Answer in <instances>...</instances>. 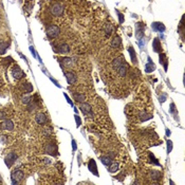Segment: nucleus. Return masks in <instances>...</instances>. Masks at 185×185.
Wrapping results in <instances>:
<instances>
[{"label": "nucleus", "mask_w": 185, "mask_h": 185, "mask_svg": "<svg viewBox=\"0 0 185 185\" xmlns=\"http://www.w3.org/2000/svg\"><path fill=\"white\" fill-rule=\"evenodd\" d=\"M59 33H60V30L59 28L55 26V25H52L50 26L48 29H47V34H48V36L51 37V38H55L59 35Z\"/></svg>", "instance_id": "nucleus-2"}, {"label": "nucleus", "mask_w": 185, "mask_h": 185, "mask_svg": "<svg viewBox=\"0 0 185 185\" xmlns=\"http://www.w3.org/2000/svg\"><path fill=\"white\" fill-rule=\"evenodd\" d=\"M121 42H122V39H121V37L120 36H115L112 40H111V43H110V45L112 48H119L120 45H121Z\"/></svg>", "instance_id": "nucleus-16"}, {"label": "nucleus", "mask_w": 185, "mask_h": 185, "mask_svg": "<svg viewBox=\"0 0 185 185\" xmlns=\"http://www.w3.org/2000/svg\"><path fill=\"white\" fill-rule=\"evenodd\" d=\"M61 65L65 68H69L73 65V59L72 58H68V57H65V58H61Z\"/></svg>", "instance_id": "nucleus-18"}, {"label": "nucleus", "mask_w": 185, "mask_h": 185, "mask_svg": "<svg viewBox=\"0 0 185 185\" xmlns=\"http://www.w3.org/2000/svg\"><path fill=\"white\" fill-rule=\"evenodd\" d=\"M12 75H13L14 78H16V79H21V78L25 77V72L22 71L18 66H15V67L12 69Z\"/></svg>", "instance_id": "nucleus-4"}, {"label": "nucleus", "mask_w": 185, "mask_h": 185, "mask_svg": "<svg viewBox=\"0 0 185 185\" xmlns=\"http://www.w3.org/2000/svg\"><path fill=\"white\" fill-rule=\"evenodd\" d=\"M138 117H140L141 121H147V120H149V119L152 118V114H147L146 112H141Z\"/></svg>", "instance_id": "nucleus-24"}, {"label": "nucleus", "mask_w": 185, "mask_h": 185, "mask_svg": "<svg viewBox=\"0 0 185 185\" xmlns=\"http://www.w3.org/2000/svg\"><path fill=\"white\" fill-rule=\"evenodd\" d=\"M3 119H5V115L2 111H0V120H3Z\"/></svg>", "instance_id": "nucleus-39"}, {"label": "nucleus", "mask_w": 185, "mask_h": 185, "mask_svg": "<svg viewBox=\"0 0 185 185\" xmlns=\"http://www.w3.org/2000/svg\"><path fill=\"white\" fill-rule=\"evenodd\" d=\"M0 183H1V180H0Z\"/></svg>", "instance_id": "nucleus-43"}, {"label": "nucleus", "mask_w": 185, "mask_h": 185, "mask_svg": "<svg viewBox=\"0 0 185 185\" xmlns=\"http://www.w3.org/2000/svg\"><path fill=\"white\" fill-rule=\"evenodd\" d=\"M9 45H10V43H7V42H0V54L5 53V50L7 49Z\"/></svg>", "instance_id": "nucleus-30"}, {"label": "nucleus", "mask_w": 185, "mask_h": 185, "mask_svg": "<svg viewBox=\"0 0 185 185\" xmlns=\"http://www.w3.org/2000/svg\"><path fill=\"white\" fill-rule=\"evenodd\" d=\"M30 49H31V51H32V54H33V56H35V57H36L37 55H36V52H35V50H34V49H33L32 47H31Z\"/></svg>", "instance_id": "nucleus-41"}, {"label": "nucleus", "mask_w": 185, "mask_h": 185, "mask_svg": "<svg viewBox=\"0 0 185 185\" xmlns=\"http://www.w3.org/2000/svg\"><path fill=\"white\" fill-rule=\"evenodd\" d=\"M165 99H166V95H165V94H164L163 96H162V97H160V101H161V103H164V102H165Z\"/></svg>", "instance_id": "nucleus-40"}, {"label": "nucleus", "mask_w": 185, "mask_h": 185, "mask_svg": "<svg viewBox=\"0 0 185 185\" xmlns=\"http://www.w3.org/2000/svg\"><path fill=\"white\" fill-rule=\"evenodd\" d=\"M43 133L45 134V136H48V135H50V133H51V128H45L44 130H43Z\"/></svg>", "instance_id": "nucleus-34"}, {"label": "nucleus", "mask_w": 185, "mask_h": 185, "mask_svg": "<svg viewBox=\"0 0 185 185\" xmlns=\"http://www.w3.org/2000/svg\"><path fill=\"white\" fill-rule=\"evenodd\" d=\"M25 175H24V172H22L21 170H15L12 172V183L13 184H18L19 181H21L22 179H24Z\"/></svg>", "instance_id": "nucleus-3"}, {"label": "nucleus", "mask_w": 185, "mask_h": 185, "mask_svg": "<svg viewBox=\"0 0 185 185\" xmlns=\"http://www.w3.org/2000/svg\"><path fill=\"white\" fill-rule=\"evenodd\" d=\"M50 11H51V14H52L53 16L59 17V16H61L63 13H64V7H63V5H61L60 3H54V4H52Z\"/></svg>", "instance_id": "nucleus-1"}, {"label": "nucleus", "mask_w": 185, "mask_h": 185, "mask_svg": "<svg viewBox=\"0 0 185 185\" xmlns=\"http://www.w3.org/2000/svg\"><path fill=\"white\" fill-rule=\"evenodd\" d=\"M35 121H36L37 124H39V125H43L45 122H47V117H45V114H44V113L39 112V113L36 114Z\"/></svg>", "instance_id": "nucleus-10"}, {"label": "nucleus", "mask_w": 185, "mask_h": 185, "mask_svg": "<svg viewBox=\"0 0 185 185\" xmlns=\"http://www.w3.org/2000/svg\"><path fill=\"white\" fill-rule=\"evenodd\" d=\"M88 168H89V170H90L92 173H93V175L98 176L97 166H96V163H95V161H94V160H90L89 164H88Z\"/></svg>", "instance_id": "nucleus-9"}, {"label": "nucleus", "mask_w": 185, "mask_h": 185, "mask_svg": "<svg viewBox=\"0 0 185 185\" xmlns=\"http://www.w3.org/2000/svg\"><path fill=\"white\" fill-rule=\"evenodd\" d=\"M155 69H156V66H155V64L151 61V59L148 57V64L145 66V72L146 73H150V72H152V71H155Z\"/></svg>", "instance_id": "nucleus-14"}, {"label": "nucleus", "mask_w": 185, "mask_h": 185, "mask_svg": "<svg viewBox=\"0 0 185 185\" xmlns=\"http://www.w3.org/2000/svg\"><path fill=\"white\" fill-rule=\"evenodd\" d=\"M22 89H24L26 91V93L27 92H32L33 91V87L30 83H24L22 84Z\"/></svg>", "instance_id": "nucleus-26"}, {"label": "nucleus", "mask_w": 185, "mask_h": 185, "mask_svg": "<svg viewBox=\"0 0 185 185\" xmlns=\"http://www.w3.org/2000/svg\"><path fill=\"white\" fill-rule=\"evenodd\" d=\"M66 78H67V82L69 85H74L76 83V75L73 72H67Z\"/></svg>", "instance_id": "nucleus-11"}, {"label": "nucleus", "mask_w": 185, "mask_h": 185, "mask_svg": "<svg viewBox=\"0 0 185 185\" xmlns=\"http://www.w3.org/2000/svg\"><path fill=\"white\" fill-rule=\"evenodd\" d=\"M171 150H172V142L171 141H167V152H171Z\"/></svg>", "instance_id": "nucleus-32"}, {"label": "nucleus", "mask_w": 185, "mask_h": 185, "mask_svg": "<svg viewBox=\"0 0 185 185\" xmlns=\"http://www.w3.org/2000/svg\"><path fill=\"white\" fill-rule=\"evenodd\" d=\"M65 97H66V99L68 101V103H69V104H70V105H72V102H71V99H70V97H69V96H68V95H67L66 93H65Z\"/></svg>", "instance_id": "nucleus-38"}, {"label": "nucleus", "mask_w": 185, "mask_h": 185, "mask_svg": "<svg viewBox=\"0 0 185 185\" xmlns=\"http://www.w3.org/2000/svg\"><path fill=\"white\" fill-rule=\"evenodd\" d=\"M0 127L4 130H7V131H11L14 129V123L11 121V120H4L1 124H0Z\"/></svg>", "instance_id": "nucleus-6"}, {"label": "nucleus", "mask_w": 185, "mask_h": 185, "mask_svg": "<svg viewBox=\"0 0 185 185\" xmlns=\"http://www.w3.org/2000/svg\"><path fill=\"white\" fill-rule=\"evenodd\" d=\"M160 63H161V64H163L165 71H167V58H166V55L163 54V53H161V54H160Z\"/></svg>", "instance_id": "nucleus-20"}, {"label": "nucleus", "mask_w": 185, "mask_h": 185, "mask_svg": "<svg viewBox=\"0 0 185 185\" xmlns=\"http://www.w3.org/2000/svg\"><path fill=\"white\" fill-rule=\"evenodd\" d=\"M57 52H59V53H68V52H70V47L67 44V43H61L59 44L58 47H57Z\"/></svg>", "instance_id": "nucleus-13"}, {"label": "nucleus", "mask_w": 185, "mask_h": 185, "mask_svg": "<svg viewBox=\"0 0 185 185\" xmlns=\"http://www.w3.org/2000/svg\"><path fill=\"white\" fill-rule=\"evenodd\" d=\"M152 29L155 31L164 32L165 31V26L162 24V22H153V24H152Z\"/></svg>", "instance_id": "nucleus-15"}, {"label": "nucleus", "mask_w": 185, "mask_h": 185, "mask_svg": "<svg viewBox=\"0 0 185 185\" xmlns=\"http://www.w3.org/2000/svg\"><path fill=\"white\" fill-rule=\"evenodd\" d=\"M75 122H76L77 126H80V124H82V121H80V118L78 117V115H75Z\"/></svg>", "instance_id": "nucleus-33"}, {"label": "nucleus", "mask_w": 185, "mask_h": 185, "mask_svg": "<svg viewBox=\"0 0 185 185\" xmlns=\"http://www.w3.org/2000/svg\"><path fill=\"white\" fill-rule=\"evenodd\" d=\"M104 30H105V33H106V36H110L111 34H112V31H113V28L111 25H106L105 27H104Z\"/></svg>", "instance_id": "nucleus-25"}, {"label": "nucleus", "mask_w": 185, "mask_h": 185, "mask_svg": "<svg viewBox=\"0 0 185 185\" xmlns=\"http://www.w3.org/2000/svg\"><path fill=\"white\" fill-rule=\"evenodd\" d=\"M31 95L30 94H25V95H22V97H21V102L24 103V104H26V105H28V104H30L31 103Z\"/></svg>", "instance_id": "nucleus-29"}, {"label": "nucleus", "mask_w": 185, "mask_h": 185, "mask_svg": "<svg viewBox=\"0 0 185 185\" xmlns=\"http://www.w3.org/2000/svg\"><path fill=\"white\" fill-rule=\"evenodd\" d=\"M0 84H1V82H0Z\"/></svg>", "instance_id": "nucleus-44"}, {"label": "nucleus", "mask_w": 185, "mask_h": 185, "mask_svg": "<svg viewBox=\"0 0 185 185\" xmlns=\"http://www.w3.org/2000/svg\"><path fill=\"white\" fill-rule=\"evenodd\" d=\"M149 176H150V178L153 179V180H159V179H161V177H162V173H161L160 171H158V170L152 169V170L149 171Z\"/></svg>", "instance_id": "nucleus-17"}, {"label": "nucleus", "mask_w": 185, "mask_h": 185, "mask_svg": "<svg viewBox=\"0 0 185 185\" xmlns=\"http://www.w3.org/2000/svg\"><path fill=\"white\" fill-rule=\"evenodd\" d=\"M16 160H17V156H16L14 152H10V153L6 156L5 160H4L5 165H6L7 167H11V166L13 165V163H15Z\"/></svg>", "instance_id": "nucleus-5"}, {"label": "nucleus", "mask_w": 185, "mask_h": 185, "mask_svg": "<svg viewBox=\"0 0 185 185\" xmlns=\"http://www.w3.org/2000/svg\"><path fill=\"white\" fill-rule=\"evenodd\" d=\"M101 161H102V163H103L104 165L108 166V165L111 163V158H110L109 156H107V157H101Z\"/></svg>", "instance_id": "nucleus-27"}, {"label": "nucleus", "mask_w": 185, "mask_h": 185, "mask_svg": "<svg viewBox=\"0 0 185 185\" xmlns=\"http://www.w3.org/2000/svg\"><path fill=\"white\" fill-rule=\"evenodd\" d=\"M176 111V106H175V104H171L170 105V112H175Z\"/></svg>", "instance_id": "nucleus-35"}, {"label": "nucleus", "mask_w": 185, "mask_h": 185, "mask_svg": "<svg viewBox=\"0 0 185 185\" xmlns=\"http://www.w3.org/2000/svg\"><path fill=\"white\" fill-rule=\"evenodd\" d=\"M118 14H119V16H120V24H123V22H124V16H123L121 13H119V12H118Z\"/></svg>", "instance_id": "nucleus-36"}, {"label": "nucleus", "mask_w": 185, "mask_h": 185, "mask_svg": "<svg viewBox=\"0 0 185 185\" xmlns=\"http://www.w3.org/2000/svg\"><path fill=\"white\" fill-rule=\"evenodd\" d=\"M126 74H127V66L123 64V65L119 68V75L122 76V77H124Z\"/></svg>", "instance_id": "nucleus-21"}, {"label": "nucleus", "mask_w": 185, "mask_h": 185, "mask_svg": "<svg viewBox=\"0 0 185 185\" xmlns=\"http://www.w3.org/2000/svg\"><path fill=\"white\" fill-rule=\"evenodd\" d=\"M152 48H153V51L157 52V53H161L162 52V47H161V42H160L159 38H155L153 39Z\"/></svg>", "instance_id": "nucleus-12"}, {"label": "nucleus", "mask_w": 185, "mask_h": 185, "mask_svg": "<svg viewBox=\"0 0 185 185\" xmlns=\"http://www.w3.org/2000/svg\"><path fill=\"white\" fill-rule=\"evenodd\" d=\"M80 110H82V112L85 114V115H92V113H91V110H92V108H91V106L89 105L88 103H80Z\"/></svg>", "instance_id": "nucleus-7"}, {"label": "nucleus", "mask_w": 185, "mask_h": 185, "mask_svg": "<svg viewBox=\"0 0 185 185\" xmlns=\"http://www.w3.org/2000/svg\"><path fill=\"white\" fill-rule=\"evenodd\" d=\"M72 147H73V151L76 150V142L74 140H72Z\"/></svg>", "instance_id": "nucleus-37"}, {"label": "nucleus", "mask_w": 185, "mask_h": 185, "mask_svg": "<svg viewBox=\"0 0 185 185\" xmlns=\"http://www.w3.org/2000/svg\"><path fill=\"white\" fill-rule=\"evenodd\" d=\"M74 98L78 103H84L85 99H86V96L84 94H82V93H76V94H74Z\"/></svg>", "instance_id": "nucleus-23"}, {"label": "nucleus", "mask_w": 185, "mask_h": 185, "mask_svg": "<svg viewBox=\"0 0 185 185\" xmlns=\"http://www.w3.org/2000/svg\"><path fill=\"white\" fill-rule=\"evenodd\" d=\"M149 158H150V160H151V162H153V163H155L156 165H160V164H159V162H157L158 160H157V159L155 158V156H153V155H152L151 152L149 153Z\"/></svg>", "instance_id": "nucleus-31"}, {"label": "nucleus", "mask_w": 185, "mask_h": 185, "mask_svg": "<svg viewBox=\"0 0 185 185\" xmlns=\"http://www.w3.org/2000/svg\"><path fill=\"white\" fill-rule=\"evenodd\" d=\"M119 170V163L117 162H113V163H110L109 164V171L110 172H115Z\"/></svg>", "instance_id": "nucleus-22"}, {"label": "nucleus", "mask_w": 185, "mask_h": 185, "mask_svg": "<svg viewBox=\"0 0 185 185\" xmlns=\"http://www.w3.org/2000/svg\"><path fill=\"white\" fill-rule=\"evenodd\" d=\"M122 65H123V59L121 58V57H118V58H115L112 61V68L113 69H119Z\"/></svg>", "instance_id": "nucleus-19"}, {"label": "nucleus", "mask_w": 185, "mask_h": 185, "mask_svg": "<svg viewBox=\"0 0 185 185\" xmlns=\"http://www.w3.org/2000/svg\"><path fill=\"white\" fill-rule=\"evenodd\" d=\"M45 152L55 156L57 153V146L55 144H53V143L47 144V146H45Z\"/></svg>", "instance_id": "nucleus-8"}, {"label": "nucleus", "mask_w": 185, "mask_h": 185, "mask_svg": "<svg viewBox=\"0 0 185 185\" xmlns=\"http://www.w3.org/2000/svg\"><path fill=\"white\" fill-rule=\"evenodd\" d=\"M128 50H129V54H130V56H131L132 63H133V64H136V55H135V52H134L133 48H132V47H129Z\"/></svg>", "instance_id": "nucleus-28"}, {"label": "nucleus", "mask_w": 185, "mask_h": 185, "mask_svg": "<svg viewBox=\"0 0 185 185\" xmlns=\"http://www.w3.org/2000/svg\"><path fill=\"white\" fill-rule=\"evenodd\" d=\"M166 134H167V136H169V135H170V131H169L168 129L166 130Z\"/></svg>", "instance_id": "nucleus-42"}]
</instances>
